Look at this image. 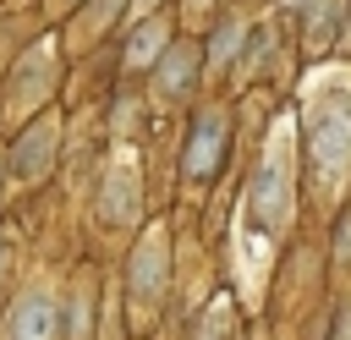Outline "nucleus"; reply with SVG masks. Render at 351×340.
Masks as SVG:
<instances>
[{
  "label": "nucleus",
  "mask_w": 351,
  "mask_h": 340,
  "mask_svg": "<svg viewBox=\"0 0 351 340\" xmlns=\"http://www.w3.org/2000/svg\"><path fill=\"white\" fill-rule=\"evenodd\" d=\"M159 44H165V22H148L137 38H132V49H126V60L132 66H148L154 55H159Z\"/></svg>",
  "instance_id": "1a4fd4ad"
},
{
  "label": "nucleus",
  "mask_w": 351,
  "mask_h": 340,
  "mask_svg": "<svg viewBox=\"0 0 351 340\" xmlns=\"http://www.w3.org/2000/svg\"><path fill=\"white\" fill-rule=\"evenodd\" d=\"M49 159H55V126L44 121V126H33L27 137H22V148H16V181H38L44 170H49Z\"/></svg>",
  "instance_id": "0eeeda50"
},
{
  "label": "nucleus",
  "mask_w": 351,
  "mask_h": 340,
  "mask_svg": "<svg viewBox=\"0 0 351 340\" xmlns=\"http://www.w3.org/2000/svg\"><path fill=\"white\" fill-rule=\"evenodd\" d=\"M148 5H154V0H137V5H132V11H148Z\"/></svg>",
  "instance_id": "f8f14e48"
},
{
  "label": "nucleus",
  "mask_w": 351,
  "mask_h": 340,
  "mask_svg": "<svg viewBox=\"0 0 351 340\" xmlns=\"http://www.w3.org/2000/svg\"><path fill=\"white\" fill-rule=\"evenodd\" d=\"M5 340H55V302L44 291L22 296L16 313H11V324H5Z\"/></svg>",
  "instance_id": "39448f33"
},
{
  "label": "nucleus",
  "mask_w": 351,
  "mask_h": 340,
  "mask_svg": "<svg viewBox=\"0 0 351 340\" xmlns=\"http://www.w3.org/2000/svg\"><path fill=\"white\" fill-rule=\"evenodd\" d=\"M236 263H241V280H247V291H252V285H258V269L269 263V247L252 241L247 230H236Z\"/></svg>",
  "instance_id": "6e6552de"
},
{
  "label": "nucleus",
  "mask_w": 351,
  "mask_h": 340,
  "mask_svg": "<svg viewBox=\"0 0 351 340\" xmlns=\"http://www.w3.org/2000/svg\"><path fill=\"white\" fill-rule=\"evenodd\" d=\"M186 77H192V49H176V55H170V66L159 71V93H176V88H186Z\"/></svg>",
  "instance_id": "9d476101"
},
{
  "label": "nucleus",
  "mask_w": 351,
  "mask_h": 340,
  "mask_svg": "<svg viewBox=\"0 0 351 340\" xmlns=\"http://www.w3.org/2000/svg\"><path fill=\"white\" fill-rule=\"evenodd\" d=\"M307 110V154L324 175V192H340L351 170V71H313L302 82Z\"/></svg>",
  "instance_id": "f257e3e1"
},
{
  "label": "nucleus",
  "mask_w": 351,
  "mask_h": 340,
  "mask_svg": "<svg viewBox=\"0 0 351 340\" xmlns=\"http://www.w3.org/2000/svg\"><path fill=\"white\" fill-rule=\"evenodd\" d=\"M291 137H296L291 132V115L274 121V137H269L263 165H258V181H252V203H258V214H263L269 230H280L291 219Z\"/></svg>",
  "instance_id": "f03ea898"
},
{
  "label": "nucleus",
  "mask_w": 351,
  "mask_h": 340,
  "mask_svg": "<svg viewBox=\"0 0 351 340\" xmlns=\"http://www.w3.org/2000/svg\"><path fill=\"white\" fill-rule=\"evenodd\" d=\"M236 38H241V22H225V33L214 38V66H219V60H230V49H236Z\"/></svg>",
  "instance_id": "9b49d317"
},
{
  "label": "nucleus",
  "mask_w": 351,
  "mask_h": 340,
  "mask_svg": "<svg viewBox=\"0 0 351 340\" xmlns=\"http://www.w3.org/2000/svg\"><path fill=\"white\" fill-rule=\"evenodd\" d=\"M219 148H225V115H203L197 132H192V148H186V175H208L219 165Z\"/></svg>",
  "instance_id": "423d86ee"
},
{
  "label": "nucleus",
  "mask_w": 351,
  "mask_h": 340,
  "mask_svg": "<svg viewBox=\"0 0 351 340\" xmlns=\"http://www.w3.org/2000/svg\"><path fill=\"white\" fill-rule=\"evenodd\" d=\"M159 285H165V230H148L137 258H132V296H137V307H148L159 296Z\"/></svg>",
  "instance_id": "20e7f679"
},
{
  "label": "nucleus",
  "mask_w": 351,
  "mask_h": 340,
  "mask_svg": "<svg viewBox=\"0 0 351 340\" xmlns=\"http://www.w3.org/2000/svg\"><path fill=\"white\" fill-rule=\"evenodd\" d=\"M104 181H110V186H104V197H99V219H104V225L132 219V208H137V154L115 148V165H110Z\"/></svg>",
  "instance_id": "7ed1b4c3"
}]
</instances>
